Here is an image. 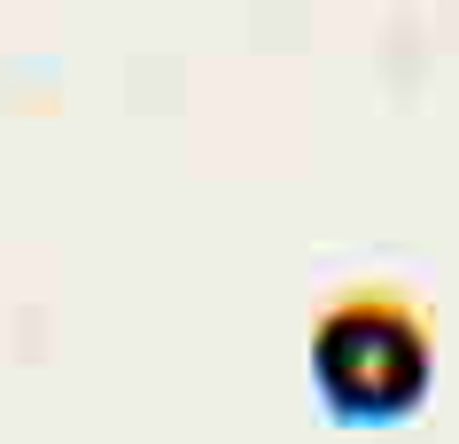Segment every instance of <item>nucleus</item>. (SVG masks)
<instances>
[{
    "instance_id": "f257e3e1",
    "label": "nucleus",
    "mask_w": 459,
    "mask_h": 444,
    "mask_svg": "<svg viewBox=\"0 0 459 444\" xmlns=\"http://www.w3.org/2000/svg\"><path fill=\"white\" fill-rule=\"evenodd\" d=\"M436 382L429 312L405 289H342L312 320V390L342 421H405Z\"/></svg>"
}]
</instances>
